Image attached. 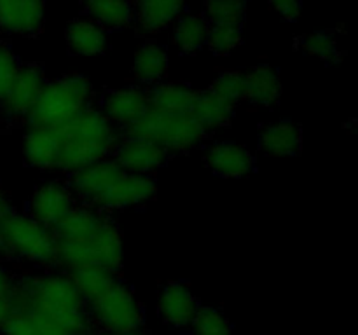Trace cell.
<instances>
[{
	"instance_id": "obj_35",
	"label": "cell",
	"mask_w": 358,
	"mask_h": 335,
	"mask_svg": "<svg viewBox=\"0 0 358 335\" xmlns=\"http://www.w3.org/2000/svg\"><path fill=\"white\" fill-rule=\"evenodd\" d=\"M20 66L21 65L17 61L16 54L13 52V49L6 44H0V103H2L3 98L9 93Z\"/></svg>"
},
{
	"instance_id": "obj_8",
	"label": "cell",
	"mask_w": 358,
	"mask_h": 335,
	"mask_svg": "<svg viewBox=\"0 0 358 335\" xmlns=\"http://www.w3.org/2000/svg\"><path fill=\"white\" fill-rule=\"evenodd\" d=\"M122 173H124L122 168L112 157H107V159L90 164L76 173H70L66 185L72 191L73 198L79 199L84 206H90V208L100 211L105 195L122 177Z\"/></svg>"
},
{
	"instance_id": "obj_26",
	"label": "cell",
	"mask_w": 358,
	"mask_h": 335,
	"mask_svg": "<svg viewBox=\"0 0 358 335\" xmlns=\"http://www.w3.org/2000/svg\"><path fill=\"white\" fill-rule=\"evenodd\" d=\"M83 3L87 14L103 28H126L135 20L133 0H83Z\"/></svg>"
},
{
	"instance_id": "obj_18",
	"label": "cell",
	"mask_w": 358,
	"mask_h": 335,
	"mask_svg": "<svg viewBox=\"0 0 358 335\" xmlns=\"http://www.w3.org/2000/svg\"><path fill=\"white\" fill-rule=\"evenodd\" d=\"M24 159L38 170H58L59 138L52 128H28L23 143Z\"/></svg>"
},
{
	"instance_id": "obj_19",
	"label": "cell",
	"mask_w": 358,
	"mask_h": 335,
	"mask_svg": "<svg viewBox=\"0 0 358 335\" xmlns=\"http://www.w3.org/2000/svg\"><path fill=\"white\" fill-rule=\"evenodd\" d=\"M282 96V80L278 72L271 65L254 66L245 73V93L243 100L257 107H271L278 103Z\"/></svg>"
},
{
	"instance_id": "obj_4",
	"label": "cell",
	"mask_w": 358,
	"mask_h": 335,
	"mask_svg": "<svg viewBox=\"0 0 358 335\" xmlns=\"http://www.w3.org/2000/svg\"><path fill=\"white\" fill-rule=\"evenodd\" d=\"M122 236L112 218L103 223L93 234L79 239H58L56 237V265L65 272L80 267H105L119 272L122 267Z\"/></svg>"
},
{
	"instance_id": "obj_3",
	"label": "cell",
	"mask_w": 358,
	"mask_h": 335,
	"mask_svg": "<svg viewBox=\"0 0 358 335\" xmlns=\"http://www.w3.org/2000/svg\"><path fill=\"white\" fill-rule=\"evenodd\" d=\"M91 101L93 86L87 77L79 73L59 77L45 82L24 122L28 128L56 129L91 107Z\"/></svg>"
},
{
	"instance_id": "obj_12",
	"label": "cell",
	"mask_w": 358,
	"mask_h": 335,
	"mask_svg": "<svg viewBox=\"0 0 358 335\" xmlns=\"http://www.w3.org/2000/svg\"><path fill=\"white\" fill-rule=\"evenodd\" d=\"M44 70L38 65H21L17 75L3 98L2 107L10 119H27L28 112L37 101L42 87L45 86Z\"/></svg>"
},
{
	"instance_id": "obj_14",
	"label": "cell",
	"mask_w": 358,
	"mask_h": 335,
	"mask_svg": "<svg viewBox=\"0 0 358 335\" xmlns=\"http://www.w3.org/2000/svg\"><path fill=\"white\" fill-rule=\"evenodd\" d=\"M156 181L150 174H135L124 171L122 177L114 184V187L105 195L100 211L107 213L114 211V209L136 208V206L152 201L156 198Z\"/></svg>"
},
{
	"instance_id": "obj_30",
	"label": "cell",
	"mask_w": 358,
	"mask_h": 335,
	"mask_svg": "<svg viewBox=\"0 0 358 335\" xmlns=\"http://www.w3.org/2000/svg\"><path fill=\"white\" fill-rule=\"evenodd\" d=\"M297 47L303 51L310 52V54L317 56V58L324 59L327 63H338L341 61V51L338 49V42H336L334 34L327 30H318L310 35L299 37L296 42Z\"/></svg>"
},
{
	"instance_id": "obj_40",
	"label": "cell",
	"mask_w": 358,
	"mask_h": 335,
	"mask_svg": "<svg viewBox=\"0 0 358 335\" xmlns=\"http://www.w3.org/2000/svg\"><path fill=\"white\" fill-rule=\"evenodd\" d=\"M122 335H154V334H150V332H145V330H142V328H140V330L128 332V334H122Z\"/></svg>"
},
{
	"instance_id": "obj_1",
	"label": "cell",
	"mask_w": 358,
	"mask_h": 335,
	"mask_svg": "<svg viewBox=\"0 0 358 335\" xmlns=\"http://www.w3.org/2000/svg\"><path fill=\"white\" fill-rule=\"evenodd\" d=\"M9 297L14 311L51 318L70 335L86 334L93 328L87 304L66 272L23 276L13 283Z\"/></svg>"
},
{
	"instance_id": "obj_11",
	"label": "cell",
	"mask_w": 358,
	"mask_h": 335,
	"mask_svg": "<svg viewBox=\"0 0 358 335\" xmlns=\"http://www.w3.org/2000/svg\"><path fill=\"white\" fill-rule=\"evenodd\" d=\"M149 94L140 86H122L105 93L101 114L121 131H126L149 110Z\"/></svg>"
},
{
	"instance_id": "obj_38",
	"label": "cell",
	"mask_w": 358,
	"mask_h": 335,
	"mask_svg": "<svg viewBox=\"0 0 358 335\" xmlns=\"http://www.w3.org/2000/svg\"><path fill=\"white\" fill-rule=\"evenodd\" d=\"M13 278L9 276V272L0 265V295H9L10 288H13Z\"/></svg>"
},
{
	"instance_id": "obj_25",
	"label": "cell",
	"mask_w": 358,
	"mask_h": 335,
	"mask_svg": "<svg viewBox=\"0 0 358 335\" xmlns=\"http://www.w3.org/2000/svg\"><path fill=\"white\" fill-rule=\"evenodd\" d=\"M66 274L72 279L73 286H76L77 292L80 293L86 304L100 299L103 293H107L119 281L117 272L108 271L105 267H96V265L76 269V271H70Z\"/></svg>"
},
{
	"instance_id": "obj_21",
	"label": "cell",
	"mask_w": 358,
	"mask_h": 335,
	"mask_svg": "<svg viewBox=\"0 0 358 335\" xmlns=\"http://www.w3.org/2000/svg\"><path fill=\"white\" fill-rule=\"evenodd\" d=\"M191 115L196 119L203 131H215L231 122L234 115V107L212 91H198L191 107Z\"/></svg>"
},
{
	"instance_id": "obj_23",
	"label": "cell",
	"mask_w": 358,
	"mask_h": 335,
	"mask_svg": "<svg viewBox=\"0 0 358 335\" xmlns=\"http://www.w3.org/2000/svg\"><path fill=\"white\" fill-rule=\"evenodd\" d=\"M168 65H170V58H168L166 49L156 42H145L135 52L133 75L138 82L154 86L166 75Z\"/></svg>"
},
{
	"instance_id": "obj_6",
	"label": "cell",
	"mask_w": 358,
	"mask_h": 335,
	"mask_svg": "<svg viewBox=\"0 0 358 335\" xmlns=\"http://www.w3.org/2000/svg\"><path fill=\"white\" fill-rule=\"evenodd\" d=\"M0 248L35 265L56 262V236L30 215L13 211L0 220Z\"/></svg>"
},
{
	"instance_id": "obj_41",
	"label": "cell",
	"mask_w": 358,
	"mask_h": 335,
	"mask_svg": "<svg viewBox=\"0 0 358 335\" xmlns=\"http://www.w3.org/2000/svg\"><path fill=\"white\" fill-rule=\"evenodd\" d=\"M80 335H107V334H103V332H98V330H93V328H91L90 332H86V334H80Z\"/></svg>"
},
{
	"instance_id": "obj_31",
	"label": "cell",
	"mask_w": 358,
	"mask_h": 335,
	"mask_svg": "<svg viewBox=\"0 0 358 335\" xmlns=\"http://www.w3.org/2000/svg\"><path fill=\"white\" fill-rule=\"evenodd\" d=\"M206 17L212 24L241 27L245 17V0H206Z\"/></svg>"
},
{
	"instance_id": "obj_15",
	"label": "cell",
	"mask_w": 358,
	"mask_h": 335,
	"mask_svg": "<svg viewBox=\"0 0 358 335\" xmlns=\"http://www.w3.org/2000/svg\"><path fill=\"white\" fill-rule=\"evenodd\" d=\"M44 0H0V28L7 34L34 37L44 27Z\"/></svg>"
},
{
	"instance_id": "obj_28",
	"label": "cell",
	"mask_w": 358,
	"mask_h": 335,
	"mask_svg": "<svg viewBox=\"0 0 358 335\" xmlns=\"http://www.w3.org/2000/svg\"><path fill=\"white\" fill-rule=\"evenodd\" d=\"M210 23L205 16L180 14L173 27V44L180 52L191 54L206 45Z\"/></svg>"
},
{
	"instance_id": "obj_9",
	"label": "cell",
	"mask_w": 358,
	"mask_h": 335,
	"mask_svg": "<svg viewBox=\"0 0 358 335\" xmlns=\"http://www.w3.org/2000/svg\"><path fill=\"white\" fill-rule=\"evenodd\" d=\"M76 201L69 185L59 180H49L38 185L31 194L30 216L52 230L76 208Z\"/></svg>"
},
{
	"instance_id": "obj_29",
	"label": "cell",
	"mask_w": 358,
	"mask_h": 335,
	"mask_svg": "<svg viewBox=\"0 0 358 335\" xmlns=\"http://www.w3.org/2000/svg\"><path fill=\"white\" fill-rule=\"evenodd\" d=\"M0 330L2 335H70L51 318L28 311H14Z\"/></svg>"
},
{
	"instance_id": "obj_5",
	"label": "cell",
	"mask_w": 358,
	"mask_h": 335,
	"mask_svg": "<svg viewBox=\"0 0 358 335\" xmlns=\"http://www.w3.org/2000/svg\"><path fill=\"white\" fill-rule=\"evenodd\" d=\"M122 135L140 136L170 152H187L203 143L206 133L189 112H163L149 108Z\"/></svg>"
},
{
	"instance_id": "obj_39",
	"label": "cell",
	"mask_w": 358,
	"mask_h": 335,
	"mask_svg": "<svg viewBox=\"0 0 358 335\" xmlns=\"http://www.w3.org/2000/svg\"><path fill=\"white\" fill-rule=\"evenodd\" d=\"M14 209H13V206L9 204V201H7L6 198H3L2 194H0V220L3 218V216H7L9 215V213H13Z\"/></svg>"
},
{
	"instance_id": "obj_37",
	"label": "cell",
	"mask_w": 358,
	"mask_h": 335,
	"mask_svg": "<svg viewBox=\"0 0 358 335\" xmlns=\"http://www.w3.org/2000/svg\"><path fill=\"white\" fill-rule=\"evenodd\" d=\"M13 313L14 309H13V304H10V297L0 295V328L6 325V321L9 320Z\"/></svg>"
},
{
	"instance_id": "obj_13",
	"label": "cell",
	"mask_w": 358,
	"mask_h": 335,
	"mask_svg": "<svg viewBox=\"0 0 358 335\" xmlns=\"http://www.w3.org/2000/svg\"><path fill=\"white\" fill-rule=\"evenodd\" d=\"M198 309V299L185 283L171 281L161 286L157 295V313L166 325L173 328L191 327Z\"/></svg>"
},
{
	"instance_id": "obj_2",
	"label": "cell",
	"mask_w": 358,
	"mask_h": 335,
	"mask_svg": "<svg viewBox=\"0 0 358 335\" xmlns=\"http://www.w3.org/2000/svg\"><path fill=\"white\" fill-rule=\"evenodd\" d=\"M56 133L59 138L58 170L69 174L107 159L122 136L121 129L93 105L56 128Z\"/></svg>"
},
{
	"instance_id": "obj_33",
	"label": "cell",
	"mask_w": 358,
	"mask_h": 335,
	"mask_svg": "<svg viewBox=\"0 0 358 335\" xmlns=\"http://www.w3.org/2000/svg\"><path fill=\"white\" fill-rule=\"evenodd\" d=\"M210 91L234 107L238 101L243 100L245 73L238 72V70H227V72L219 73V77L213 80Z\"/></svg>"
},
{
	"instance_id": "obj_34",
	"label": "cell",
	"mask_w": 358,
	"mask_h": 335,
	"mask_svg": "<svg viewBox=\"0 0 358 335\" xmlns=\"http://www.w3.org/2000/svg\"><path fill=\"white\" fill-rule=\"evenodd\" d=\"M240 27H222V24H212V27H210L206 45H208L215 54H229L233 49H236L238 45H240Z\"/></svg>"
},
{
	"instance_id": "obj_27",
	"label": "cell",
	"mask_w": 358,
	"mask_h": 335,
	"mask_svg": "<svg viewBox=\"0 0 358 335\" xmlns=\"http://www.w3.org/2000/svg\"><path fill=\"white\" fill-rule=\"evenodd\" d=\"M107 215L90 206H76L58 225L52 227V234L58 239H79L93 234L103 223Z\"/></svg>"
},
{
	"instance_id": "obj_7",
	"label": "cell",
	"mask_w": 358,
	"mask_h": 335,
	"mask_svg": "<svg viewBox=\"0 0 358 335\" xmlns=\"http://www.w3.org/2000/svg\"><path fill=\"white\" fill-rule=\"evenodd\" d=\"M91 323L107 335H122L143 327V307L135 292L119 279L107 293L87 304Z\"/></svg>"
},
{
	"instance_id": "obj_17",
	"label": "cell",
	"mask_w": 358,
	"mask_h": 335,
	"mask_svg": "<svg viewBox=\"0 0 358 335\" xmlns=\"http://www.w3.org/2000/svg\"><path fill=\"white\" fill-rule=\"evenodd\" d=\"M303 147V133L292 121H276L259 133V149L268 157L297 156Z\"/></svg>"
},
{
	"instance_id": "obj_10",
	"label": "cell",
	"mask_w": 358,
	"mask_h": 335,
	"mask_svg": "<svg viewBox=\"0 0 358 335\" xmlns=\"http://www.w3.org/2000/svg\"><path fill=\"white\" fill-rule=\"evenodd\" d=\"M112 154V159L122 168V171L135 174H150L163 166L166 157L170 156L157 143L131 135H122Z\"/></svg>"
},
{
	"instance_id": "obj_20",
	"label": "cell",
	"mask_w": 358,
	"mask_h": 335,
	"mask_svg": "<svg viewBox=\"0 0 358 335\" xmlns=\"http://www.w3.org/2000/svg\"><path fill=\"white\" fill-rule=\"evenodd\" d=\"M185 0H136V23L145 34H157L178 20Z\"/></svg>"
},
{
	"instance_id": "obj_16",
	"label": "cell",
	"mask_w": 358,
	"mask_h": 335,
	"mask_svg": "<svg viewBox=\"0 0 358 335\" xmlns=\"http://www.w3.org/2000/svg\"><path fill=\"white\" fill-rule=\"evenodd\" d=\"M210 170L222 178H243L254 170V156L247 147L234 142H217L206 150Z\"/></svg>"
},
{
	"instance_id": "obj_32",
	"label": "cell",
	"mask_w": 358,
	"mask_h": 335,
	"mask_svg": "<svg viewBox=\"0 0 358 335\" xmlns=\"http://www.w3.org/2000/svg\"><path fill=\"white\" fill-rule=\"evenodd\" d=\"M191 327L194 335H234L231 321L219 309L208 306H199Z\"/></svg>"
},
{
	"instance_id": "obj_24",
	"label": "cell",
	"mask_w": 358,
	"mask_h": 335,
	"mask_svg": "<svg viewBox=\"0 0 358 335\" xmlns=\"http://www.w3.org/2000/svg\"><path fill=\"white\" fill-rule=\"evenodd\" d=\"M198 91L184 82H157L147 91L149 107L163 112H189Z\"/></svg>"
},
{
	"instance_id": "obj_22",
	"label": "cell",
	"mask_w": 358,
	"mask_h": 335,
	"mask_svg": "<svg viewBox=\"0 0 358 335\" xmlns=\"http://www.w3.org/2000/svg\"><path fill=\"white\" fill-rule=\"evenodd\" d=\"M66 44L76 54L96 56L107 47V34L94 20L79 17L66 28Z\"/></svg>"
},
{
	"instance_id": "obj_36",
	"label": "cell",
	"mask_w": 358,
	"mask_h": 335,
	"mask_svg": "<svg viewBox=\"0 0 358 335\" xmlns=\"http://www.w3.org/2000/svg\"><path fill=\"white\" fill-rule=\"evenodd\" d=\"M269 3L285 21H296L301 16L303 0H269Z\"/></svg>"
}]
</instances>
